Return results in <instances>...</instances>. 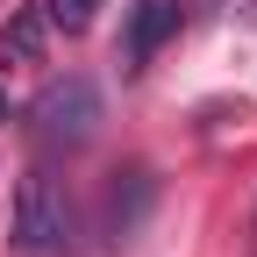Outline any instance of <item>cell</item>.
<instances>
[{
	"instance_id": "2",
	"label": "cell",
	"mask_w": 257,
	"mask_h": 257,
	"mask_svg": "<svg viewBox=\"0 0 257 257\" xmlns=\"http://www.w3.org/2000/svg\"><path fill=\"white\" fill-rule=\"evenodd\" d=\"M93 121H100V86L93 79H57L36 107H29V128L43 143H86Z\"/></svg>"
},
{
	"instance_id": "6",
	"label": "cell",
	"mask_w": 257,
	"mask_h": 257,
	"mask_svg": "<svg viewBox=\"0 0 257 257\" xmlns=\"http://www.w3.org/2000/svg\"><path fill=\"white\" fill-rule=\"evenodd\" d=\"M250 22H257V8H250Z\"/></svg>"
},
{
	"instance_id": "4",
	"label": "cell",
	"mask_w": 257,
	"mask_h": 257,
	"mask_svg": "<svg viewBox=\"0 0 257 257\" xmlns=\"http://www.w3.org/2000/svg\"><path fill=\"white\" fill-rule=\"evenodd\" d=\"M50 8L43 0H22V8L8 15V29H0V72H15V64H43V50H50Z\"/></svg>"
},
{
	"instance_id": "3",
	"label": "cell",
	"mask_w": 257,
	"mask_h": 257,
	"mask_svg": "<svg viewBox=\"0 0 257 257\" xmlns=\"http://www.w3.org/2000/svg\"><path fill=\"white\" fill-rule=\"evenodd\" d=\"M179 22H186V0H136L128 22H121V64H128V72H143V64L179 36Z\"/></svg>"
},
{
	"instance_id": "1",
	"label": "cell",
	"mask_w": 257,
	"mask_h": 257,
	"mask_svg": "<svg viewBox=\"0 0 257 257\" xmlns=\"http://www.w3.org/2000/svg\"><path fill=\"white\" fill-rule=\"evenodd\" d=\"M15 250L22 257H57L72 250V200H64V186L50 179V165H29L22 186H15Z\"/></svg>"
},
{
	"instance_id": "5",
	"label": "cell",
	"mask_w": 257,
	"mask_h": 257,
	"mask_svg": "<svg viewBox=\"0 0 257 257\" xmlns=\"http://www.w3.org/2000/svg\"><path fill=\"white\" fill-rule=\"evenodd\" d=\"M50 8V29H64V36H79V29L93 22V8H100V0H43Z\"/></svg>"
}]
</instances>
